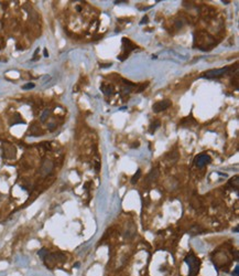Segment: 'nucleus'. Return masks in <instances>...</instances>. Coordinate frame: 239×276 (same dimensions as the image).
Instances as JSON below:
<instances>
[{"mask_svg": "<svg viewBox=\"0 0 239 276\" xmlns=\"http://www.w3.org/2000/svg\"><path fill=\"white\" fill-rule=\"evenodd\" d=\"M66 260V256L63 253H49L45 257L43 258L44 264L48 266V269H53L56 264L64 263Z\"/></svg>", "mask_w": 239, "mask_h": 276, "instance_id": "1", "label": "nucleus"}, {"mask_svg": "<svg viewBox=\"0 0 239 276\" xmlns=\"http://www.w3.org/2000/svg\"><path fill=\"white\" fill-rule=\"evenodd\" d=\"M209 162H211V157H209L208 155H205V154L198 155V156H196L195 159H194V164L198 168H203L204 166H206L207 164H209Z\"/></svg>", "mask_w": 239, "mask_h": 276, "instance_id": "6", "label": "nucleus"}, {"mask_svg": "<svg viewBox=\"0 0 239 276\" xmlns=\"http://www.w3.org/2000/svg\"><path fill=\"white\" fill-rule=\"evenodd\" d=\"M229 70H230V68H228V66H226V68H222L209 70V71L205 72L204 77H206V79H218V77L223 76L224 74H226Z\"/></svg>", "mask_w": 239, "mask_h": 276, "instance_id": "3", "label": "nucleus"}, {"mask_svg": "<svg viewBox=\"0 0 239 276\" xmlns=\"http://www.w3.org/2000/svg\"><path fill=\"white\" fill-rule=\"evenodd\" d=\"M49 114H50V111H49V109H46V111L43 112L42 116H41V122H45L46 118H48V116H49Z\"/></svg>", "mask_w": 239, "mask_h": 276, "instance_id": "15", "label": "nucleus"}, {"mask_svg": "<svg viewBox=\"0 0 239 276\" xmlns=\"http://www.w3.org/2000/svg\"><path fill=\"white\" fill-rule=\"evenodd\" d=\"M44 56H45V58H48V56H49L48 50H46V49H44Z\"/></svg>", "mask_w": 239, "mask_h": 276, "instance_id": "19", "label": "nucleus"}, {"mask_svg": "<svg viewBox=\"0 0 239 276\" xmlns=\"http://www.w3.org/2000/svg\"><path fill=\"white\" fill-rule=\"evenodd\" d=\"M185 263L189 265L190 267V276H195L199 271V260H197V257L194 255L193 253H190L185 257Z\"/></svg>", "mask_w": 239, "mask_h": 276, "instance_id": "2", "label": "nucleus"}, {"mask_svg": "<svg viewBox=\"0 0 239 276\" xmlns=\"http://www.w3.org/2000/svg\"><path fill=\"white\" fill-rule=\"evenodd\" d=\"M101 90H103V92L106 95H110V94L113 93V87H111L110 85H103L101 86Z\"/></svg>", "mask_w": 239, "mask_h": 276, "instance_id": "11", "label": "nucleus"}, {"mask_svg": "<svg viewBox=\"0 0 239 276\" xmlns=\"http://www.w3.org/2000/svg\"><path fill=\"white\" fill-rule=\"evenodd\" d=\"M160 126V122L159 120H156L154 123H152L151 124V127H150V133H154V130H156V128Z\"/></svg>", "mask_w": 239, "mask_h": 276, "instance_id": "13", "label": "nucleus"}, {"mask_svg": "<svg viewBox=\"0 0 239 276\" xmlns=\"http://www.w3.org/2000/svg\"><path fill=\"white\" fill-rule=\"evenodd\" d=\"M172 105V103L169 99H163V101L156 102V104L153 105V112L154 113H160L162 111H165L166 108H169Z\"/></svg>", "mask_w": 239, "mask_h": 276, "instance_id": "7", "label": "nucleus"}, {"mask_svg": "<svg viewBox=\"0 0 239 276\" xmlns=\"http://www.w3.org/2000/svg\"><path fill=\"white\" fill-rule=\"evenodd\" d=\"M140 175H141V170H138V171L136 172V173H134V177H132V179H131V182L134 183H136L137 181H138L139 180V178H140Z\"/></svg>", "mask_w": 239, "mask_h": 276, "instance_id": "14", "label": "nucleus"}, {"mask_svg": "<svg viewBox=\"0 0 239 276\" xmlns=\"http://www.w3.org/2000/svg\"><path fill=\"white\" fill-rule=\"evenodd\" d=\"M48 254H49V251H48V250H46V248H41L40 251L38 252V255L40 256V257L42 258V260H43V258H44V257H45V256L48 255Z\"/></svg>", "mask_w": 239, "mask_h": 276, "instance_id": "12", "label": "nucleus"}, {"mask_svg": "<svg viewBox=\"0 0 239 276\" xmlns=\"http://www.w3.org/2000/svg\"><path fill=\"white\" fill-rule=\"evenodd\" d=\"M49 128H50V130H53V129L55 128V125H54V124H50V127H49Z\"/></svg>", "mask_w": 239, "mask_h": 276, "instance_id": "18", "label": "nucleus"}, {"mask_svg": "<svg viewBox=\"0 0 239 276\" xmlns=\"http://www.w3.org/2000/svg\"><path fill=\"white\" fill-rule=\"evenodd\" d=\"M33 87H34V84L33 83H28V84H25V85L22 86L23 90H30V89H33Z\"/></svg>", "mask_w": 239, "mask_h": 276, "instance_id": "16", "label": "nucleus"}, {"mask_svg": "<svg viewBox=\"0 0 239 276\" xmlns=\"http://www.w3.org/2000/svg\"><path fill=\"white\" fill-rule=\"evenodd\" d=\"M238 183H239V179H238V176H235L233 177L232 179L229 180V185L233 186L235 189H238Z\"/></svg>", "mask_w": 239, "mask_h": 276, "instance_id": "10", "label": "nucleus"}, {"mask_svg": "<svg viewBox=\"0 0 239 276\" xmlns=\"http://www.w3.org/2000/svg\"><path fill=\"white\" fill-rule=\"evenodd\" d=\"M239 275V266L237 265L236 269H235V276H238Z\"/></svg>", "mask_w": 239, "mask_h": 276, "instance_id": "17", "label": "nucleus"}, {"mask_svg": "<svg viewBox=\"0 0 239 276\" xmlns=\"http://www.w3.org/2000/svg\"><path fill=\"white\" fill-rule=\"evenodd\" d=\"M159 176V171L156 169H153L150 173H149L148 176V181L149 182H153V181H156V178H158Z\"/></svg>", "mask_w": 239, "mask_h": 276, "instance_id": "9", "label": "nucleus"}, {"mask_svg": "<svg viewBox=\"0 0 239 276\" xmlns=\"http://www.w3.org/2000/svg\"><path fill=\"white\" fill-rule=\"evenodd\" d=\"M53 167H54V164L51 159H44L41 164L40 167V175L42 177H46L52 172Z\"/></svg>", "mask_w": 239, "mask_h": 276, "instance_id": "4", "label": "nucleus"}, {"mask_svg": "<svg viewBox=\"0 0 239 276\" xmlns=\"http://www.w3.org/2000/svg\"><path fill=\"white\" fill-rule=\"evenodd\" d=\"M2 151H3V156L8 159H13L15 157V147L13 145L10 144H3L2 145Z\"/></svg>", "mask_w": 239, "mask_h": 276, "instance_id": "5", "label": "nucleus"}, {"mask_svg": "<svg viewBox=\"0 0 239 276\" xmlns=\"http://www.w3.org/2000/svg\"><path fill=\"white\" fill-rule=\"evenodd\" d=\"M125 238L126 239H131V238H134V234H136V228H134V224H131V223H129L128 226H127V228L125 229Z\"/></svg>", "mask_w": 239, "mask_h": 276, "instance_id": "8", "label": "nucleus"}, {"mask_svg": "<svg viewBox=\"0 0 239 276\" xmlns=\"http://www.w3.org/2000/svg\"><path fill=\"white\" fill-rule=\"evenodd\" d=\"M144 22H148V17H147V15L143 18V21H142L141 23H144Z\"/></svg>", "mask_w": 239, "mask_h": 276, "instance_id": "20", "label": "nucleus"}]
</instances>
